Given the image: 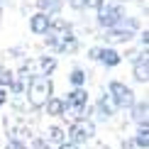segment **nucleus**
<instances>
[{"label": "nucleus", "mask_w": 149, "mask_h": 149, "mask_svg": "<svg viewBox=\"0 0 149 149\" xmlns=\"http://www.w3.org/2000/svg\"><path fill=\"white\" fill-rule=\"evenodd\" d=\"M52 91H54V86H52V81L49 78H32L29 81V86H27V100L32 108H44L47 100L52 98Z\"/></svg>", "instance_id": "1"}, {"label": "nucleus", "mask_w": 149, "mask_h": 149, "mask_svg": "<svg viewBox=\"0 0 149 149\" xmlns=\"http://www.w3.org/2000/svg\"><path fill=\"white\" fill-rule=\"evenodd\" d=\"M122 17H125V8H122L120 0H113V3H105L98 8V24L105 29L117 27L122 22Z\"/></svg>", "instance_id": "2"}, {"label": "nucleus", "mask_w": 149, "mask_h": 149, "mask_svg": "<svg viewBox=\"0 0 149 149\" xmlns=\"http://www.w3.org/2000/svg\"><path fill=\"white\" fill-rule=\"evenodd\" d=\"M108 98L115 108H132L134 105V93L130 86H125L122 81H113L108 86Z\"/></svg>", "instance_id": "3"}, {"label": "nucleus", "mask_w": 149, "mask_h": 149, "mask_svg": "<svg viewBox=\"0 0 149 149\" xmlns=\"http://www.w3.org/2000/svg\"><path fill=\"white\" fill-rule=\"evenodd\" d=\"M93 134H95V127H93V122L88 120H76L73 125L69 127V137H71V144H81V142L91 139Z\"/></svg>", "instance_id": "4"}, {"label": "nucleus", "mask_w": 149, "mask_h": 149, "mask_svg": "<svg viewBox=\"0 0 149 149\" xmlns=\"http://www.w3.org/2000/svg\"><path fill=\"white\" fill-rule=\"evenodd\" d=\"M88 59H93V61H100V64L110 66V69L120 64V54H117L115 49H110V47H93L91 52H88Z\"/></svg>", "instance_id": "5"}, {"label": "nucleus", "mask_w": 149, "mask_h": 149, "mask_svg": "<svg viewBox=\"0 0 149 149\" xmlns=\"http://www.w3.org/2000/svg\"><path fill=\"white\" fill-rule=\"evenodd\" d=\"M137 34L134 32V29H130V27H125V24H117V27H113V29H105V42H108V44H125V42H130L132 39V37Z\"/></svg>", "instance_id": "6"}, {"label": "nucleus", "mask_w": 149, "mask_h": 149, "mask_svg": "<svg viewBox=\"0 0 149 149\" xmlns=\"http://www.w3.org/2000/svg\"><path fill=\"white\" fill-rule=\"evenodd\" d=\"M64 103H66V108H73L81 117H83V110H86V105H88V93L83 88H73L69 95H66Z\"/></svg>", "instance_id": "7"}, {"label": "nucleus", "mask_w": 149, "mask_h": 149, "mask_svg": "<svg viewBox=\"0 0 149 149\" xmlns=\"http://www.w3.org/2000/svg\"><path fill=\"white\" fill-rule=\"evenodd\" d=\"M132 73H134V78L139 81V83H147V78H149V64H147V52L144 54H137V59H134V69H132Z\"/></svg>", "instance_id": "8"}, {"label": "nucleus", "mask_w": 149, "mask_h": 149, "mask_svg": "<svg viewBox=\"0 0 149 149\" xmlns=\"http://www.w3.org/2000/svg\"><path fill=\"white\" fill-rule=\"evenodd\" d=\"M54 49H56L59 54H73L78 49V39H76V34H66V37H61V39L54 44Z\"/></svg>", "instance_id": "9"}, {"label": "nucleus", "mask_w": 149, "mask_h": 149, "mask_svg": "<svg viewBox=\"0 0 149 149\" xmlns=\"http://www.w3.org/2000/svg\"><path fill=\"white\" fill-rule=\"evenodd\" d=\"M49 22H52V17L44 15V12H39V15H32V20H29V29H32L34 34H44L49 29Z\"/></svg>", "instance_id": "10"}, {"label": "nucleus", "mask_w": 149, "mask_h": 149, "mask_svg": "<svg viewBox=\"0 0 149 149\" xmlns=\"http://www.w3.org/2000/svg\"><path fill=\"white\" fill-rule=\"evenodd\" d=\"M44 108H47V115H54V117H59V115H64L66 110H69V108H66V103L61 100V98H49Z\"/></svg>", "instance_id": "11"}, {"label": "nucleus", "mask_w": 149, "mask_h": 149, "mask_svg": "<svg viewBox=\"0 0 149 149\" xmlns=\"http://www.w3.org/2000/svg\"><path fill=\"white\" fill-rule=\"evenodd\" d=\"M37 66H39V76L47 78L49 73H54V69H56V59L54 56H39L37 59Z\"/></svg>", "instance_id": "12"}, {"label": "nucleus", "mask_w": 149, "mask_h": 149, "mask_svg": "<svg viewBox=\"0 0 149 149\" xmlns=\"http://www.w3.org/2000/svg\"><path fill=\"white\" fill-rule=\"evenodd\" d=\"M147 110H149V108H147V100L132 105V120L137 122L139 127H147Z\"/></svg>", "instance_id": "13"}, {"label": "nucleus", "mask_w": 149, "mask_h": 149, "mask_svg": "<svg viewBox=\"0 0 149 149\" xmlns=\"http://www.w3.org/2000/svg\"><path fill=\"white\" fill-rule=\"evenodd\" d=\"M95 110H98V115H100L103 120H105V117H110V115H113V110H115V105L110 103V98H108V93H103V95H100V100H98V105H95Z\"/></svg>", "instance_id": "14"}, {"label": "nucleus", "mask_w": 149, "mask_h": 149, "mask_svg": "<svg viewBox=\"0 0 149 149\" xmlns=\"http://www.w3.org/2000/svg\"><path fill=\"white\" fill-rule=\"evenodd\" d=\"M61 3H64V0H37V5H39V10L44 12H59L61 10Z\"/></svg>", "instance_id": "15"}, {"label": "nucleus", "mask_w": 149, "mask_h": 149, "mask_svg": "<svg viewBox=\"0 0 149 149\" xmlns=\"http://www.w3.org/2000/svg\"><path fill=\"white\" fill-rule=\"evenodd\" d=\"M47 142H54V144H64L66 142V134L61 127H49L47 130Z\"/></svg>", "instance_id": "16"}, {"label": "nucleus", "mask_w": 149, "mask_h": 149, "mask_svg": "<svg viewBox=\"0 0 149 149\" xmlns=\"http://www.w3.org/2000/svg\"><path fill=\"white\" fill-rule=\"evenodd\" d=\"M132 142H134L139 149H147V147H149V127H139Z\"/></svg>", "instance_id": "17"}, {"label": "nucleus", "mask_w": 149, "mask_h": 149, "mask_svg": "<svg viewBox=\"0 0 149 149\" xmlns=\"http://www.w3.org/2000/svg\"><path fill=\"white\" fill-rule=\"evenodd\" d=\"M69 81L73 83V88H81V86L86 83V71H83V69H73V71L69 73Z\"/></svg>", "instance_id": "18"}, {"label": "nucleus", "mask_w": 149, "mask_h": 149, "mask_svg": "<svg viewBox=\"0 0 149 149\" xmlns=\"http://www.w3.org/2000/svg\"><path fill=\"white\" fill-rule=\"evenodd\" d=\"M12 81H15L12 71H10V69H3V66H0V88H10V86H12Z\"/></svg>", "instance_id": "19"}, {"label": "nucleus", "mask_w": 149, "mask_h": 149, "mask_svg": "<svg viewBox=\"0 0 149 149\" xmlns=\"http://www.w3.org/2000/svg\"><path fill=\"white\" fill-rule=\"evenodd\" d=\"M10 88H12V93H17V95H20V93L24 91V88H27V81H12V86H10Z\"/></svg>", "instance_id": "20"}, {"label": "nucleus", "mask_w": 149, "mask_h": 149, "mask_svg": "<svg viewBox=\"0 0 149 149\" xmlns=\"http://www.w3.org/2000/svg\"><path fill=\"white\" fill-rule=\"evenodd\" d=\"M5 149H27V144H22L20 139H10L8 144H5Z\"/></svg>", "instance_id": "21"}, {"label": "nucleus", "mask_w": 149, "mask_h": 149, "mask_svg": "<svg viewBox=\"0 0 149 149\" xmlns=\"http://www.w3.org/2000/svg\"><path fill=\"white\" fill-rule=\"evenodd\" d=\"M32 149H49V142H47V139H34Z\"/></svg>", "instance_id": "22"}, {"label": "nucleus", "mask_w": 149, "mask_h": 149, "mask_svg": "<svg viewBox=\"0 0 149 149\" xmlns=\"http://www.w3.org/2000/svg\"><path fill=\"white\" fill-rule=\"evenodd\" d=\"M71 3V8H76V10H86V0H69Z\"/></svg>", "instance_id": "23"}, {"label": "nucleus", "mask_w": 149, "mask_h": 149, "mask_svg": "<svg viewBox=\"0 0 149 149\" xmlns=\"http://www.w3.org/2000/svg\"><path fill=\"white\" fill-rule=\"evenodd\" d=\"M100 5H103V0H86V8H100Z\"/></svg>", "instance_id": "24"}, {"label": "nucleus", "mask_w": 149, "mask_h": 149, "mask_svg": "<svg viewBox=\"0 0 149 149\" xmlns=\"http://www.w3.org/2000/svg\"><path fill=\"white\" fill-rule=\"evenodd\" d=\"M139 42H142V47L147 49V44H149V32H147V29H144V32L139 34Z\"/></svg>", "instance_id": "25"}, {"label": "nucleus", "mask_w": 149, "mask_h": 149, "mask_svg": "<svg viewBox=\"0 0 149 149\" xmlns=\"http://www.w3.org/2000/svg\"><path fill=\"white\" fill-rule=\"evenodd\" d=\"M132 147H134L132 139H122V149H132Z\"/></svg>", "instance_id": "26"}, {"label": "nucleus", "mask_w": 149, "mask_h": 149, "mask_svg": "<svg viewBox=\"0 0 149 149\" xmlns=\"http://www.w3.org/2000/svg\"><path fill=\"white\" fill-rule=\"evenodd\" d=\"M59 149H78V147L71 144V142H64V144H59Z\"/></svg>", "instance_id": "27"}, {"label": "nucleus", "mask_w": 149, "mask_h": 149, "mask_svg": "<svg viewBox=\"0 0 149 149\" xmlns=\"http://www.w3.org/2000/svg\"><path fill=\"white\" fill-rule=\"evenodd\" d=\"M5 100H8V91H5V88H0V105H3Z\"/></svg>", "instance_id": "28"}]
</instances>
